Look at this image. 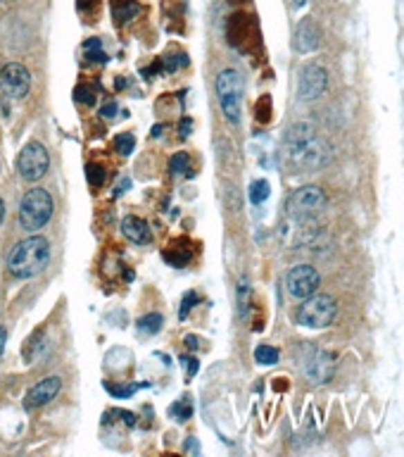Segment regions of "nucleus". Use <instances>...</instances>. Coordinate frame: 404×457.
Returning <instances> with one entry per match:
<instances>
[{
    "label": "nucleus",
    "mask_w": 404,
    "mask_h": 457,
    "mask_svg": "<svg viewBox=\"0 0 404 457\" xmlns=\"http://www.w3.org/2000/svg\"><path fill=\"white\" fill-rule=\"evenodd\" d=\"M331 157V143L321 138L309 122H297L286 132V160L293 170L316 172L329 165Z\"/></svg>",
    "instance_id": "obj_1"
},
{
    "label": "nucleus",
    "mask_w": 404,
    "mask_h": 457,
    "mask_svg": "<svg viewBox=\"0 0 404 457\" xmlns=\"http://www.w3.org/2000/svg\"><path fill=\"white\" fill-rule=\"evenodd\" d=\"M50 262V243L43 236H29L12 248L8 269L15 279H34Z\"/></svg>",
    "instance_id": "obj_2"
},
{
    "label": "nucleus",
    "mask_w": 404,
    "mask_h": 457,
    "mask_svg": "<svg viewBox=\"0 0 404 457\" xmlns=\"http://www.w3.org/2000/svg\"><path fill=\"white\" fill-rule=\"evenodd\" d=\"M55 203L46 188H31L19 203V226L24 231H38L50 222Z\"/></svg>",
    "instance_id": "obj_3"
},
{
    "label": "nucleus",
    "mask_w": 404,
    "mask_h": 457,
    "mask_svg": "<svg viewBox=\"0 0 404 457\" xmlns=\"http://www.w3.org/2000/svg\"><path fill=\"white\" fill-rule=\"evenodd\" d=\"M217 96H219V105L223 117L231 124L240 122V112H243V91H245V81L236 69H223L219 72L214 81Z\"/></svg>",
    "instance_id": "obj_4"
},
{
    "label": "nucleus",
    "mask_w": 404,
    "mask_h": 457,
    "mask_svg": "<svg viewBox=\"0 0 404 457\" xmlns=\"http://www.w3.org/2000/svg\"><path fill=\"white\" fill-rule=\"evenodd\" d=\"M326 205H329V198H326V193L319 186H300L286 200L288 217L295 222L314 219L316 215H321L326 210Z\"/></svg>",
    "instance_id": "obj_5"
},
{
    "label": "nucleus",
    "mask_w": 404,
    "mask_h": 457,
    "mask_svg": "<svg viewBox=\"0 0 404 457\" xmlns=\"http://www.w3.org/2000/svg\"><path fill=\"white\" fill-rule=\"evenodd\" d=\"M338 314L336 298L326 296V293H314V296L304 298V303L297 310V324L307 326V329H326L333 324Z\"/></svg>",
    "instance_id": "obj_6"
},
{
    "label": "nucleus",
    "mask_w": 404,
    "mask_h": 457,
    "mask_svg": "<svg viewBox=\"0 0 404 457\" xmlns=\"http://www.w3.org/2000/svg\"><path fill=\"white\" fill-rule=\"evenodd\" d=\"M48 167H50V157H48V150L43 148L41 143L31 141L21 148L19 157H17V170L21 174V179L26 181H38V179L46 177Z\"/></svg>",
    "instance_id": "obj_7"
},
{
    "label": "nucleus",
    "mask_w": 404,
    "mask_h": 457,
    "mask_svg": "<svg viewBox=\"0 0 404 457\" xmlns=\"http://www.w3.org/2000/svg\"><path fill=\"white\" fill-rule=\"evenodd\" d=\"M0 89L8 98L21 100V98L29 96L31 91V74L24 64L19 62H8L0 69Z\"/></svg>",
    "instance_id": "obj_8"
},
{
    "label": "nucleus",
    "mask_w": 404,
    "mask_h": 457,
    "mask_svg": "<svg viewBox=\"0 0 404 457\" xmlns=\"http://www.w3.org/2000/svg\"><path fill=\"white\" fill-rule=\"evenodd\" d=\"M321 284V276L319 271L314 269L312 265H297L288 271L286 276V286H288V293L293 298H309L316 293V288Z\"/></svg>",
    "instance_id": "obj_9"
},
{
    "label": "nucleus",
    "mask_w": 404,
    "mask_h": 457,
    "mask_svg": "<svg viewBox=\"0 0 404 457\" xmlns=\"http://www.w3.org/2000/svg\"><path fill=\"white\" fill-rule=\"evenodd\" d=\"M326 86H329V74L319 64H307L300 72V84H297V96L300 100H316L324 96Z\"/></svg>",
    "instance_id": "obj_10"
},
{
    "label": "nucleus",
    "mask_w": 404,
    "mask_h": 457,
    "mask_svg": "<svg viewBox=\"0 0 404 457\" xmlns=\"http://www.w3.org/2000/svg\"><path fill=\"white\" fill-rule=\"evenodd\" d=\"M336 372V355L326 350H312V355L304 360V374L312 384H326Z\"/></svg>",
    "instance_id": "obj_11"
},
{
    "label": "nucleus",
    "mask_w": 404,
    "mask_h": 457,
    "mask_svg": "<svg viewBox=\"0 0 404 457\" xmlns=\"http://www.w3.org/2000/svg\"><path fill=\"white\" fill-rule=\"evenodd\" d=\"M59 388H62V379L59 377H46L41 379L29 393L24 395V410H38V407L48 405L50 400L57 398Z\"/></svg>",
    "instance_id": "obj_12"
},
{
    "label": "nucleus",
    "mask_w": 404,
    "mask_h": 457,
    "mask_svg": "<svg viewBox=\"0 0 404 457\" xmlns=\"http://www.w3.org/2000/svg\"><path fill=\"white\" fill-rule=\"evenodd\" d=\"M321 46V29L314 19H302L295 31V48L300 53H312Z\"/></svg>",
    "instance_id": "obj_13"
},
{
    "label": "nucleus",
    "mask_w": 404,
    "mask_h": 457,
    "mask_svg": "<svg viewBox=\"0 0 404 457\" xmlns=\"http://www.w3.org/2000/svg\"><path fill=\"white\" fill-rule=\"evenodd\" d=\"M122 233L131 243H136V246H147V243L152 241V231H150V226H147V222L140 219V217H134V215L124 217Z\"/></svg>",
    "instance_id": "obj_14"
},
{
    "label": "nucleus",
    "mask_w": 404,
    "mask_h": 457,
    "mask_svg": "<svg viewBox=\"0 0 404 457\" xmlns=\"http://www.w3.org/2000/svg\"><path fill=\"white\" fill-rule=\"evenodd\" d=\"M140 12V5L136 0H112V17L124 24V21L134 19Z\"/></svg>",
    "instance_id": "obj_15"
},
{
    "label": "nucleus",
    "mask_w": 404,
    "mask_h": 457,
    "mask_svg": "<svg viewBox=\"0 0 404 457\" xmlns=\"http://www.w3.org/2000/svg\"><path fill=\"white\" fill-rule=\"evenodd\" d=\"M162 324H165V319H162V314H157V312H150V314H145V317H140L138 319V331L140 334H157V331L162 329Z\"/></svg>",
    "instance_id": "obj_16"
},
{
    "label": "nucleus",
    "mask_w": 404,
    "mask_h": 457,
    "mask_svg": "<svg viewBox=\"0 0 404 457\" xmlns=\"http://www.w3.org/2000/svg\"><path fill=\"white\" fill-rule=\"evenodd\" d=\"M169 415L176 419V422H188V419L193 417V402H190V398L176 400L172 405V410H169Z\"/></svg>",
    "instance_id": "obj_17"
},
{
    "label": "nucleus",
    "mask_w": 404,
    "mask_h": 457,
    "mask_svg": "<svg viewBox=\"0 0 404 457\" xmlns=\"http://www.w3.org/2000/svg\"><path fill=\"white\" fill-rule=\"evenodd\" d=\"M84 51H86V57L91 60V62H107V55L105 51H102V43L100 38H89V41L84 43Z\"/></svg>",
    "instance_id": "obj_18"
},
{
    "label": "nucleus",
    "mask_w": 404,
    "mask_h": 457,
    "mask_svg": "<svg viewBox=\"0 0 404 457\" xmlns=\"http://www.w3.org/2000/svg\"><path fill=\"white\" fill-rule=\"evenodd\" d=\"M269 193H271V186L266 179L252 181V186H250V200H252V205H261L266 198H269Z\"/></svg>",
    "instance_id": "obj_19"
},
{
    "label": "nucleus",
    "mask_w": 404,
    "mask_h": 457,
    "mask_svg": "<svg viewBox=\"0 0 404 457\" xmlns=\"http://www.w3.org/2000/svg\"><path fill=\"white\" fill-rule=\"evenodd\" d=\"M86 179H89L91 186H102L107 179V170L98 162H91V165H86Z\"/></svg>",
    "instance_id": "obj_20"
},
{
    "label": "nucleus",
    "mask_w": 404,
    "mask_h": 457,
    "mask_svg": "<svg viewBox=\"0 0 404 457\" xmlns=\"http://www.w3.org/2000/svg\"><path fill=\"white\" fill-rule=\"evenodd\" d=\"M136 148V136L134 134H119L117 138H114V150L119 152V155L129 157L131 152Z\"/></svg>",
    "instance_id": "obj_21"
},
{
    "label": "nucleus",
    "mask_w": 404,
    "mask_h": 457,
    "mask_svg": "<svg viewBox=\"0 0 404 457\" xmlns=\"http://www.w3.org/2000/svg\"><path fill=\"white\" fill-rule=\"evenodd\" d=\"M95 96H98L95 86L81 84L74 89V98H76V102H81V105H93V102H95Z\"/></svg>",
    "instance_id": "obj_22"
},
{
    "label": "nucleus",
    "mask_w": 404,
    "mask_h": 457,
    "mask_svg": "<svg viewBox=\"0 0 404 457\" xmlns=\"http://www.w3.org/2000/svg\"><path fill=\"white\" fill-rule=\"evenodd\" d=\"M278 357H281V352L271 346H259L257 350H255V360L259 364H276Z\"/></svg>",
    "instance_id": "obj_23"
},
{
    "label": "nucleus",
    "mask_w": 404,
    "mask_h": 457,
    "mask_svg": "<svg viewBox=\"0 0 404 457\" xmlns=\"http://www.w3.org/2000/svg\"><path fill=\"white\" fill-rule=\"evenodd\" d=\"M138 388L140 386H117V384H112V381H105V391L112 393L114 398H131Z\"/></svg>",
    "instance_id": "obj_24"
},
{
    "label": "nucleus",
    "mask_w": 404,
    "mask_h": 457,
    "mask_svg": "<svg viewBox=\"0 0 404 457\" xmlns=\"http://www.w3.org/2000/svg\"><path fill=\"white\" fill-rule=\"evenodd\" d=\"M198 303H200V296H198V293H193V291L185 293L183 301H181V307H178V319L183 322V319L188 317V312H190V310H193Z\"/></svg>",
    "instance_id": "obj_25"
},
{
    "label": "nucleus",
    "mask_w": 404,
    "mask_h": 457,
    "mask_svg": "<svg viewBox=\"0 0 404 457\" xmlns=\"http://www.w3.org/2000/svg\"><path fill=\"white\" fill-rule=\"evenodd\" d=\"M169 170H172V174L188 172V155H185V152H176V155L172 157V162H169Z\"/></svg>",
    "instance_id": "obj_26"
},
{
    "label": "nucleus",
    "mask_w": 404,
    "mask_h": 457,
    "mask_svg": "<svg viewBox=\"0 0 404 457\" xmlns=\"http://www.w3.org/2000/svg\"><path fill=\"white\" fill-rule=\"evenodd\" d=\"M117 112H119V105H117V102H114V100H107L105 105H102V110H100V114H102V117H105V119H112Z\"/></svg>",
    "instance_id": "obj_27"
},
{
    "label": "nucleus",
    "mask_w": 404,
    "mask_h": 457,
    "mask_svg": "<svg viewBox=\"0 0 404 457\" xmlns=\"http://www.w3.org/2000/svg\"><path fill=\"white\" fill-rule=\"evenodd\" d=\"M181 362H185V367H188V374H190V377H195V372H198V360H195V357H183V355H181Z\"/></svg>",
    "instance_id": "obj_28"
},
{
    "label": "nucleus",
    "mask_w": 404,
    "mask_h": 457,
    "mask_svg": "<svg viewBox=\"0 0 404 457\" xmlns=\"http://www.w3.org/2000/svg\"><path fill=\"white\" fill-rule=\"evenodd\" d=\"M190 129H193V122H190V119L185 117L183 122H181V127H178V132H181V136H188V134H190Z\"/></svg>",
    "instance_id": "obj_29"
},
{
    "label": "nucleus",
    "mask_w": 404,
    "mask_h": 457,
    "mask_svg": "<svg viewBox=\"0 0 404 457\" xmlns=\"http://www.w3.org/2000/svg\"><path fill=\"white\" fill-rule=\"evenodd\" d=\"M129 186H131V181H129V179H124V181L119 183V188L114 190V195H122V193H124V188H129Z\"/></svg>",
    "instance_id": "obj_30"
},
{
    "label": "nucleus",
    "mask_w": 404,
    "mask_h": 457,
    "mask_svg": "<svg viewBox=\"0 0 404 457\" xmlns=\"http://www.w3.org/2000/svg\"><path fill=\"white\" fill-rule=\"evenodd\" d=\"M185 343H188L190 350H195V348H198V339H195V336H188V339H185Z\"/></svg>",
    "instance_id": "obj_31"
},
{
    "label": "nucleus",
    "mask_w": 404,
    "mask_h": 457,
    "mask_svg": "<svg viewBox=\"0 0 404 457\" xmlns=\"http://www.w3.org/2000/svg\"><path fill=\"white\" fill-rule=\"evenodd\" d=\"M185 448H188L190 453H198V445H195V440H188V445H185Z\"/></svg>",
    "instance_id": "obj_32"
},
{
    "label": "nucleus",
    "mask_w": 404,
    "mask_h": 457,
    "mask_svg": "<svg viewBox=\"0 0 404 457\" xmlns=\"http://www.w3.org/2000/svg\"><path fill=\"white\" fill-rule=\"evenodd\" d=\"M3 219H5V203H3V198H0V224H3Z\"/></svg>",
    "instance_id": "obj_33"
},
{
    "label": "nucleus",
    "mask_w": 404,
    "mask_h": 457,
    "mask_svg": "<svg viewBox=\"0 0 404 457\" xmlns=\"http://www.w3.org/2000/svg\"><path fill=\"white\" fill-rule=\"evenodd\" d=\"M293 3H295V5H297V8H302V5H304V3H307V0H293Z\"/></svg>",
    "instance_id": "obj_34"
},
{
    "label": "nucleus",
    "mask_w": 404,
    "mask_h": 457,
    "mask_svg": "<svg viewBox=\"0 0 404 457\" xmlns=\"http://www.w3.org/2000/svg\"><path fill=\"white\" fill-rule=\"evenodd\" d=\"M0 3H10V0H0Z\"/></svg>",
    "instance_id": "obj_35"
}]
</instances>
